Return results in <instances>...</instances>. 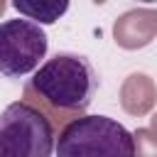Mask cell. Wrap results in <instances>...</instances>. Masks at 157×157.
Listing matches in <instances>:
<instances>
[{
    "mask_svg": "<svg viewBox=\"0 0 157 157\" xmlns=\"http://www.w3.org/2000/svg\"><path fill=\"white\" fill-rule=\"evenodd\" d=\"M150 120H152V130H157V113H155V115H152Z\"/></svg>",
    "mask_w": 157,
    "mask_h": 157,
    "instance_id": "obj_9",
    "label": "cell"
},
{
    "mask_svg": "<svg viewBox=\"0 0 157 157\" xmlns=\"http://www.w3.org/2000/svg\"><path fill=\"white\" fill-rule=\"evenodd\" d=\"M56 130L27 101H15L0 113V157H52Z\"/></svg>",
    "mask_w": 157,
    "mask_h": 157,
    "instance_id": "obj_3",
    "label": "cell"
},
{
    "mask_svg": "<svg viewBox=\"0 0 157 157\" xmlns=\"http://www.w3.org/2000/svg\"><path fill=\"white\" fill-rule=\"evenodd\" d=\"M98 91V74L93 64L74 52H59L32 74L25 83V101L39 108L54 130L83 115Z\"/></svg>",
    "mask_w": 157,
    "mask_h": 157,
    "instance_id": "obj_1",
    "label": "cell"
},
{
    "mask_svg": "<svg viewBox=\"0 0 157 157\" xmlns=\"http://www.w3.org/2000/svg\"><path fill=\"white\" fill-rule=\"evenodd\" d=\"M113 34H115V42L125 49L145 47L157 34V12L155 10H130L118 17Z\"/></svg>",
    "mask_w": 157,
    "mask_h": 157,
    "instance_id": "obj_5",
    "label": "cell"
},
{
    "mask_svg": "<svg viewBox=\"0 0 157 157\" xmlns=\"http://www.w3.org/2000/svg\"><path fill=\"white\" fill-rule=\"evenodd\" d=\"M140 2H157V0H140Z\"/></svg>",
    "mask_w": 157,
    "mask_h": 157,
    "instance_id": "obj_10",
    "label": "cell"
},
{
    "mask_svg": "<svg viewBox=\"0 0 157 157\" xmlns=\"http://www.w3.org/2000/svg\"><path fill=\"white\" fill-rule=\"evenodd\" d=\"M49 47L47 32L32 20L0 22V74L7 78H22L39 69Z\"/></svg>",
    "mask_w": 157,
    "mask_h": 157,
    "instance_id": "obj_4",
    "label": "cell"
},
{
    "mask_svg": "<svg viewBox=\"0 0 157 157\" xmlns=\"http://www.w3.org/2000/svg\"><path fill=\"white\" fill-rule=\"evenodd\" d=\"M56 157H135L128 128L108 115H78L56 135Z\"/></svg>",
    "mask_w": 157,
    "mask_h": 157,
    "instance_id": "obj_2",
    "label": "cell"
},
{
    "mask_svg": "<svg viewBox=\"0 0 157 157\" xmlns=\"http://www.w3.org/2000/svg\"><path fill=\"white\" fill-rule=\"evenodd\" d=\"M157 101V88L150 76L145 74H130L120 91V103L132 115H145Z\"/></svg>",
    "mask_w": 157,
    "mask_h": 157,
    "instance_id": "obj_6",
    "label": "cell"
},
{
    "mask_svg": "<svg viewBox=\"0 0 157 157\" xmlns=\"http://www.w3.org/2000/svg\"><path fill=\"white\" fill-rule=\"evenodd\" d=\"M71 0H12V7L37 25H54L69 10Z\"/></svg>",
    "mask_w": 157,
    "mask_h": 157,
    "instance_id": "obj_7",
    "label": "cell"
},
{
    "mask_svg": "<svg viewBox=\"0 0 157 157\" xmlns=\"http://www.w3.org/2000/svg\"><path fill=\"white\" fill-rule=\"evenodd\" d=\"M135 140V157H157V130L137 128L132 132Z\"/></svg>",
    "mask_w": 157,
    "mask_h": 157,
    "instance_id": "obj_8",
    "label": "cell"
},
{
    "mask_svg": "<svg viewBox=\"0 0 157 157\" xmlns=\"http://www.w3.org/2000/svg\"><path fill=\"white\" fill-rule=\"evenodd\" d=\"M96 2H105V0H96Z\"/></svg>",
    "mask_w": 157,
    "mask_h": 157,
    "instance_id": "obj_11",
    "label": "cell"
}]
</instances>
